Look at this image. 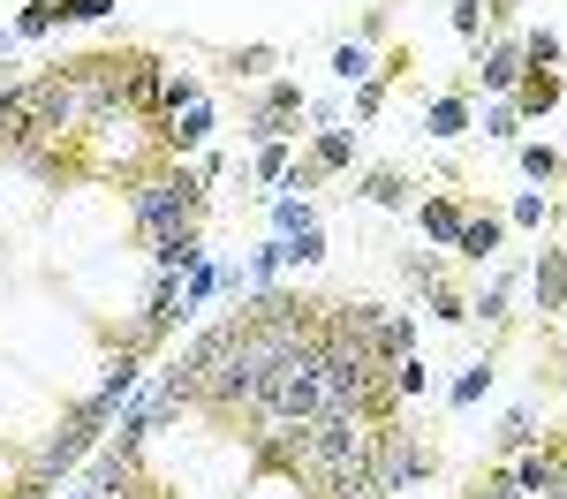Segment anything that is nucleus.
Wrapping results in <instances>:
<instances>
[{"mask_svg": "<svg viewBox=\"0 0 567 499\" xmlns=\"http://www.w3.org/2000/svg\"><path fill=\"white\" fill-rule=\"evenodd\" d=\"M295 106H303V91H288V84H273L265 91V106H258V129H280V121L295 114Z\"/></svg>", "mask_w": 567, "mask_h": 499, "instance_id": "423d86ee", "label": "nucleus"}, {"mask_svg": "<svg viewBox=\"0 0 567 499\" xmlns=\"http://www.w3.org/2000/svg\"><path fill=\"white\" fill-rule=\"evenodd\" d=\"M363 197H371V205H401V197H409V182H401V174H363Z\"/></svg>", "mask_w": 567, "mask_h": 499, "instance_id": "6e6552de", "label": "nucleus"}, {"mask_svg": "<svg viewBox=\"0 0 567 499\" xmlns=\"http://www.w3.org/2000/svg\"><path fill=\"white\" fill-rule=\"evenodd\" d=\"M424 235H431V242H454V235H462V205L431 197V205H424Z\"/></svg>", "mask_w": 567, "mask_h": 499, "instance_id": "20e7f679", "label": "nucleus"}, {"mask_svg": "<svg viewBox=\"0 0 567 499\" xmlns=\"http://www.w3.org/2000/svg\"><path fill=\"white\" fill-rule=\"evenodd\" d=\"M515 69H522V46H492V53H484V84H492V91L515 84Z\"/></svg>", "mask_w": 567, "mask_h": 499, "instance_id": "39448f33", "label": "nucleus"}, {"mask_svg": "<svg viewBox=\"0 0 567 499\" xmlns=\"http://www.w3.org/2000/svg\"><path fill=\"white\" fill-rule=\"evenodd\" d=\"M560 363H567V341H560Z\"/></svg>", "mask_w": 567, "mask_h": 499, "instance_id": "dca6fc26", "label": "nucleus"}, {"mask_svg": "<svg viewBox=\"0 0 567 499\" xmlns=\"http://www.w3.org/2000/svg\"><path fill=\"white\" fill-rule=\"evenodd\" d=\"M454 250H462V258H492V250H499V220H492V212H484V220H462V235H454Z\"/></svg>", "mask_w": 567, "mask_h": 499, "instance_id": "f257e3e1", "label": "nucleus"}, {"mask_svg": "<svg viewBox=\"0 0 567 499\" xmlns=\"http://www.w3.org/2000/svg\"><path fill=\"white\" fill-rule=\"evenodd\" d=\"M394 394H424V363H401V371H394Z\"/></svg>", "mask_w": 567, "mask_h": 499, "instance_id": "ddd939ff", "label": "nucleus"}, {"mask_svg": "<svg viewBox=\"0 0 567 499\" xmlns=\"http://www.w3.org/2000/svg\"><path fill=\"white\" fill-rule=\"evenodd\" d=\"M409 356V318H378L371 333V363H401Z\"/></svg>", "mask_w": 567, "mask_h": 499, "instance_id": "7ed1b4c3", "label": "nucleus"}, {"mask_svg": "<svg viewBox=\"0 0 567 499\" xmlns=\"http://www.w3.org/2000/svg\"><path fill=\"white\" fill-rule=\"evenodd\" d=\"M484 386H492V371H484V363H477V371H469V379H462V386H454V401H477V394H484Z\"/></svg>", "mask_w": 567, "mask_h": 499, "instance_id": "4468645a", "label": "nucleus"}, {"mask_svg": "<svg viewBox=\"0 0 567 499\" xmlns=\"http://www.w3.org/2000/svg\"><path fill=\"white\" fill-rule=\"evenodd\" d=\"M560 303H567V258L545 250V265H537V310H560Z\"/></svg>", "mask_w": 567, "mask_h": 499, "instance_id": "f03ea898", "label": "nucleus"}, {"mask_svg": "<svg viewBox=\"0 0 567 499\" xmlns=\"http://www.w3.org/2000/svg\"><path fill=\"white\" fill-rule=\"evenodd\" d=\"M522 174L552 182V174H560V152H552V144H522Z\"/></svg>", "mask_w": 567, "mask_h": 499, "instance_id": "9d476101", "label": "nucleus"}, {"mask_svg": "<svg viewBox=\"0 0 567 499\" xmlns=\"http://www.w3.org/2000/svg\"><path fill=\"white\" fill-rule=\"evenodd\" d=\"M552 91H560V84H552V76H537V84L522 91V106H530V114H537V106H552Z\"/></svg>", "mask_w": 567, "mask_h": 499, "instance_id": "2eb2a0df", "label": "nucleus"}, {"mask_svg": "<svg viewBox=\"0 0 567 499\" xmlns=\"http://www.w3.org/2000/svg\"><path fill=\"white\" fill-rule=\"evenodd\" d=\"M61 16H69V23H99L106 0H61Z\"/></svg>", "mask_w": 567, "mask_h": 499, "instance_id": "9b49d317", "label": "nucleus"}, {"mask_svg": "<svg viewBox=\"0 0 567 499\" xmlns=\"http://www.w3.org/2000/svg\"><path fill=\"white\" fill-rule=\"evenodd\" d=\"M333 69L348 76V84H363V69H371V53H356V46H341V61H333Z\"/></svg>", "mask_w": 567, "mask_h": 499, "instance_id": "f8f14e48", "label": "nucleus"}, {"mask_svg": "<svg viewBox=\"0 0 567 499\" xmlns=\"http://www.w3.org/2000/svg\"><path fill=\"white\" fill-rule=\"evenodd\" d=\"M462 129H469V106L462 99H439V106H431V137H462Z\"/></svg>", "mask_w": 567, "mask_h": 499, "instance_id": "1a4fd4ad", "label": "nucleus"}, {"mask_svg": "<svg viewBox=\"0 0 567 499\" xmlns=\"http://www.w3.org/2000/svg\"><path fill=\"white\" fill-rule=\"evenodd\" d=\"M348 159H356V137H348V129H326V137H318V159H310V167H348Z\"/></svg>", "mask_w": 567, "mask_h": 499, "instance_id": "0eeeda50", "label": "nucleus"}]
</instances>
